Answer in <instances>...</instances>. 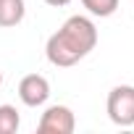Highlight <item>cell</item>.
Masks as SVG:
<instances>
[{
  "label": "cell",
  "instance_id": "5b68a950",
  "mask_svg": "<svg viewBox=\"0 0 134 134\" xmlns=\"http://www.w3.org/2000/svg\"><path fill=\"white\" fill-rule=\"evenodd\" d=\"M24 13H26V3L24 0H0V26H19L24 21Z\"/></svg>",
  "mask_w": 134,
  "mask_h": 134
},
{
  "label": "cell",
  "instance_id": "7a4b0ae2",
  "mask_svg": "<svg viewBox=\"0 0 134 134\" xmlns=\"http://www.w3.org/2000/svg\"><path fill=\"white\" fill-rule=\"evenodd\" d=\"M108 118L116 126H134V87L118 84L108 92Z\"/></svg>",
  "mask_w": 134,
  "mask_h": 134
},
{
  "label": "cell",
  "instance_id": "6da1fadb",
  "mask_svg": "<svg viewBox=\"0 0 134 134\" xmlns=\"http://www.w3.org/2000/svg\"><path fill=\"white\" fill-rule=\"evenodd\" d=\"M97 45V26L92 24V19L87 16H71L66 19V24L50 34L47 45H45V55L53 66L58 69H69V66L79 63L82 58H87Z\"/></svg>",
  "mask_w": 134,
  "mask_h": 134
},
{
  "label": "cell",
  "instance_id": "52a82bcc",
  "mask_svg": "<svg viewBox=\"0 0 134 134\" xmlns=\"http://www.w3.org/2000/svg\"><path fill=\"white\" fill-rule=\"evenodd\" d=\"M82 5L92 13V16H100V19H108L116 13L118 8V0H82Z\"/></svg>",
  "mask_w": 134,
  "mask_h": 134
},
{
  "label": "cell",
  "instance_id": "277c9868",
  "mask_svg": "<svg viewBox=\"0 0 134 134\" xmlns=\"http://www.w3.org/2000/svg\"><path fill=\"white\" fill-rule=\"evenodd\" d=\"M19 97L24 105L29 108H40L47 103L50 97V82L42 76V74H26L21 82H19Z\"/></svg>",
  "mask_w": 134,
  "mask_h": 134
},
{
  "label": "cell",
  "instance_id": "9c48e42d",
  "mask_svg": "<svg viewBox=\"0 0 134 134\" xmlns=\"http://www.w3.org/2000/svg\"><path fill=\"white\" fill-rule=\"evenodd\" d=\"M0 84H3V74H0Z\"/></svg>",
  "mask_w": 134,
  "mask_h": 134
},
{
  "label": "cell",
  "instance_id": "8992f818",
  "mask_svg": "<svg viewBox=\"0 0 134 134\" xmlns=\"http://www.w3.org/2000/svg\"><path fill=\"white\" fill-rule=\"evenodd\" d=\"M21 126V116L13 105H0V134H16Z\"/></svg>",
  "mask_w": 134,
  "mask_h": 134
},
{
  "label": "cell",
  "instance_id": "ba28073f",
  "mask_svg": "<svg viewBox=\"0 0 134 134\" xmlns=\"http://www.w3.org/2000/svg\"><path fill=\"white\" fill-rule=\"evenodd\" d=\"M47 5H53V8H63V5H69L71 0H45Z\"/></svg>",
  "mask_w": 134,
  "mask_h": 134
},
{
  "label": "cell",
  "instance_id": "3957f363",
  "mask_svg": "<svg viewBox=\"0 0 134 134\" xmlns=\"http://www.w3.org/2000/svg\"><path fill=\"white\" fill-rule=\"evenodd\" d=\"M74 129H76V118L71 108H66V105H50L37 124L40 134H71Z\"/></svg>",
  "mask_w": 134,
  "mask_h": 134
}]
</instances>
